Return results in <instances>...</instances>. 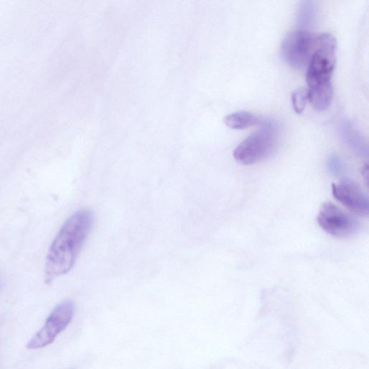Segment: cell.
<instances>
[{
	"mask_svg": "<svg viewBox=\"0 0 369 369\" xmlns=\"http://www.w3.org/2000/svg\"><path fill=\"white\" fill-rule=\"evenodd\" d=\"M75 311V304L71 300H66L57 306L42 328L30 340L27 347L40 349L51 344L69 325Z\"/></svg>",
	"mask_w": 369,
	"mask_h": 369,
	"instance_id": "obj_3",
	"label": "cell"
},
{
	"mask_svg": "<svg viewBox=\"0 0 369 369\" xmlns=\"http://www.w3.org/2000/svg\"><path fill=\"white\" fill-rule=\"evenodd\" d=\"M3 286V280L1 278H0V291L2 290Z\"/></svg>",
	"mask_w": 369,
	"mask_h": 369,
	"instance_id": "obj_12",
	"label": "cell"
},
{
	"mask_svg": "<svg viewBox=\"0 0 369 369\" xmlns=\"http://www.w3.org/2000/svg\"><path fill=\"white\" fill-rule=\"evenodd\" d=\"M328 171L334 175H339L343 171V164L336 155H330L327 160Z\"/></svg>",
	"mask_w": 369,
	"mask_h": 369,
	"instance_id": "obj_11",
	"label": "cell"
},
{
	"mask_svg": "<svg viewBox=\"0 0 369 369\" xmlns=\"http://www.w3.org/2000/svg\"><path fill=\"white\" fill-rule=\"evenodd\" d=\"M332 193L336 199L350 210L361 216L369 212L368 198L357 183L342 180L332 184Z\"/></svg>",
	"mask_w": 369,
	"mask_h": 369,
	"instance_id": "obj_6",
	"label": "cell"
},
{
	"mask_svg": "<svg viewBox=\"0 0 369 369\" xmlns=\"http://www.w3.org/2000/svg\"><path fill=\"white\" fill-rule=\"evenodd\" d=\"M262 119L255 115L247 112H239L228 115L225 119V123L230 128L236 130H243L250 126L261 125Z\"/></svg>",
	"mask_w": 369,
	"mask_h": 369,
	"instance_id": "obj_8",
	"label": "cell"
},
{
	"mask_svg": "<svg viewBox=\"0 0 369 369\" xmlns=\"http://www.w3.org/2000/svg\"><path fill=\"white\" fill-rule=\"evenodd\" d=\"M318 15V3L311 0L300 1L298 8V21L299 26L304 28H309L316 22Z\"/></svg>",
	"mask_w": 369,
	"mask_h": 369,
	"instance_id": "obj_9",
	"label": "cell"
},
{
	"mask_svg": "<svg viewBox=\"0 0 369 369\" xmlns=\"http://www.w3.org/2000/svg\"><path fill=\"white\" fill-rule=\"evenodd\" d=\"M318 221L325 232L339 238L353 236L359 228V221L354 217L331 202H325L321 206Z\"/></svg>",
	"mask_w": 369,
	"mask_h": 369,
	"instance_id": "obj_5",
	"label": "cell"
},
{
	"mask_svg": "<svg viewBox=\"0 0 369 369\" xmlns=\"http://www.w3.org/2000/svg\"><path fill=\"white\" fill-rule=\"evenodd\" d=\"M259 131L253 133L235 148L234 160L244 165H251L268 158L276 145L275 125L263 120Z\"/></svg>",
	"mask_w": 369,
	"mask_h": 369,
	"instance_id": "obj_2",
	"label": "cell"
},
{
	"mask_svg": "<svg viewBox=\"0 0 369 369\" xmlns=\"http://www.w3.org/2000/svg\"><path fill=\"white\" fill-rule=\"evenodd\" d=\"M293 108L298 114H302L309 101L307 88L301 87L293 92L291 95Z\"/></svg>",
	"mask_w": 369,
	"mask_h": 369,
	"instance_id": "obj_10",
	"label": "cell"
},
{
	"mask_svg": "<svg viewBox=\"0 0 369 369\" xmlns=\"http://www.w3.org/2000/svg\"><path fill=\"white\" fill-rule=\"evenodd\" d=\"M94 213L88 209L80 210L67 219L55 237L47 255L46 283H51L73 268L94 225Z\"/></svg>",
	"mask_w": 369,
	"mask_h": 369,
	"instance_id": "obj_1",
	"label": "cell"
},
{
	"mask_svg": "<svg viewBox=\"0 0 369 369\" xmlns=\"http://www.w3.org/2000/svg\"><path fill=\"white\" fill-rule=\"evenodd\" d=\"M316 37L317 35L302 29L288 34L282 45L284 61L294 69L307 66L316 50Z\"/></svg>",
	"mask_w": 369,
	"mask_h": 369,
	"instance_id": "obj_4",
	"label": "cell"
},
{
	"mask_svg": "<svg viewBox=\"0 0 369 369\" xmlns=\"http://www.w3.org/2000/svg\"><path fill=\"white\" fill-rule=\"evenodd\" d=\"M339 131L344 141L354 153L368 158V145L357 129L348 121H343L339 125Z\"/></svg>",
	"mask_w": 369,
	"mask_h": 369,
	"instance_id": "obj_7",
	"label": "cell"
}]
</instances>
